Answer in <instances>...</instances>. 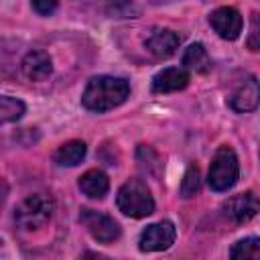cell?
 Listing matches in <instances>:
<instances>
[{
  "label": "cell",
  "instance_id": "1",
  "mask_svg": "<svg viewBox=\"0 0 260 260\" xmlns=\"http://www.w3.org/2000/svg\"><path fill=\"white\" fill-rule=\"evenodd\" d=\"M130 93V85L122 77L98 75L91 77L83 89L81 104L91 112H108L126 102Z\"/></svg>",
  "mask_w": 260,
  "mask_h": 260
},
{
  "label": "cell",
  "instance_id": "2",
  "mask_svg": "<svg viewBox=\"0 0 260 260\" xmlns=\"http://www.w3.org/2000/svg\"><path fill=\"white\" fill-rule=\"evenodd\" d=\"M116 205L124 215L146 217L154 211V199L142 179H128L116 195Z\"/></svg>",
  "mask_w": 260,
  "mask_h": 260
},
{
  "label": "cell",
  "instance_id": "3",
  "mask_svg": "<svg viewBox=\"0 0 260 260\" xmlns=\"http://www.w3.org/2000/svg\"><path fill=\"white\" fill-rule=\"evenodd\" d=\"M240 173L238 156L230 146H219L211 158L209 173H207V183L213 191H228L236 185Z\"/></svg>",
  "mask_w": 260,
  "mask_h": 260
},
{
  "label": "cell",
  "instance_id": "4",
  "mask_svg": "<svg viewBox=\"0 0 260 260\" xmlns=\"http://www.w3.org/2000/svg\"><path fill=\"white\" fill-rule=\"evenodd\" d=\"M51 213H53V199L45 193H32L14 209V221L22 230H37L49 221Z\"/></svg>",
  "mask_w": 260,
  "mask_h": 260
},
{
  "label": "cell",
  "instance_id": "5",
  "mask_svg": "<svg viewBox=\"0 0 260 260\" xmlns=\"http://www.w3.org/2000/svg\"><path fill=\"white\" fill-rule=\"evenodd\" d=\"M81 223L87 228L89 236L102 244H110L114 240L120 238V225L116 219H112L110 215L102 213V211H95V209H81V215H79Z\"/></svg>",
  "mask_w": 260,
  "mask_h": 260
},
{
  "label": "cell",
  "instance_id": "6",
  "mask_svg": "<svg viewBox=\"0 0 260 260\" xmlns=\"http://www.w3.org/2000/svg\"><path fill=\"white\" fill-rule=\"evenodd\" d=\"M175 236H177V230L173 221L162 219V221L146 225V230L140 234L138 248L142 252H160V250L171 248V244L175 242Z\"/></svg>",
  "mask_w": 260,
  "mask_h": 260
},
{
  "label": "cell",
  "instance_id": "7",
  "mask_svg": "<svg viewBox=\"0 0 260 260\" xmlns=\"http://www.w3.org/2000/svg\"><path fill=\"white\" fill-rule=\"evenodd\" d=\"M221 209H223L225 217H230L232 221L246 223L254 215H258V211H260V197H256L252 191L238 193V195H232L228 201H223Z\"/></svg>",
  "mask_w": 260,
  "mask_h": 260
},
{
  "label": "cell",
  "instance_id": "8",
  "mask_svg": "<svg viewBox=\"0 0 260 260\" xmlns=\"http://www.w3.org/2000/svg\"><path fill=\"white\" fill-rule=\"evenodd\" d=\"M211 28L225 41H236L242 32V14L234 6H219L209 14Z\"/></svg>",
  "mask_w": 260,
  "mask_h": 260
},
{
  "label": "cell",
  "instance_id": "9",
  "mask_svg": "<svg viewBox=\"0 0 260 260\" xmlns=\"http://www.w3.org/2000/svg\"><path fill=\"white\" fill-rule=\"evenodd\" d=\"M230 108L234 112H252L258 108L260 104V81L256 77H246L240 81V85L232 91L230 100H228Z\"/></svg>",
  "mask_w": 260,
  "mask_h": 260
},
{
  "label": "cell",
  "instance_id": "10",
  "mask_svg": "<svg viewBox=\"0 0 260 260\" xmlns=\"http://www.w3.org/2000/svg\"><path fill=\"white\" fill-rule=\"evenodd\" d=\"M144 45H146V49H148L154 57H158V59H169V57L175 55V51L179 49L181 37H179V32H175V30H171V28H154V30L146 37Z\"/></svg>",
  "mask_w": 260,
  "mask_h": 260
},
{
  "label": "cell",
  "instance_id": "11",
  "mask_svg": "<svg viewBox=\"0 0 260 260\" xmlns=\"http://www.w3.org/2000/svg\"><path fill=\"white\" fill-rule=\"evenodd\" d=\"M189 85V71L185 67H167L152 77L154 93H171L185 89Z\"/></svg>",
  "mask_w": 260,
  "mask_h": 260
},
{
  "label": "cell",
  "instance_id": "12",
  "mask_svg": "<svg viewBox=\"0 0 260 260\" xmlns=\"http://www.w3.org/2000/svg\"><path fill=\"white\" fill-rule=\"evenodd\" d=\"M20 67H22L24 77L30 79V81H43V79H47V77L51 75V71H53L51 57H49L45 51H39V49L28 51V53L24 55Z\"/></svg>",
  "mask_w": 260,
  "mask_h": 260
},
{
  "label": "cell",
  "instance_id": "13",
  "mask_svg": "<svg viewBox=\"0 0 260 260\" xmlns=\"http://www.w3.org/2000/svg\"><path fill=\"white\" fill-rule=\"evenodd\" d=\"M79 189L91 199H102L110 189V181H108L106 173L91 169V171L83 173V177L79 179Z\"/></svg>",
  "mask_w": 260,
  "mask_h": 260
},
{
  "label": "cell",
  "instance_id": "14",
  "mask_svg": "<svg viewBox=\"0 0 260 260\" xmlns=\"http://www.w3.org/2000/svg\"><path fill=\"white\" fill-rule=\"evenodd\" d=\"M183 67L195 73H207L211 69V59L207 55V49L201 43H193L191 47H187L183 55Z\"/></svg>",
  "mask_w": 260,
  "mask_h": 260
},
{
  "label": "cell",
  "instance_id": "15",
  "mask_svg": "<svg viewBox=\"0 0 260 260\" xmlns=\"http://www.w3.org/2000/svg\"><path fill=\"white\" fill-rule=\"evenodd\" d=\"M85 152H87L85 142H81V140H71V142H65L63 146H59L53 158H55V162L61 165V167H75V165H79V162L83 160Z\"/></svg>",
  "mask_w": 260,
  "mask_h": 260
},
{
  "label": "cell",
  "instance_id": "16",
  "mask_svg": "<svg viewBox=\"0 0 260 260\" xmlns=\"http://www.w3.org/2000/svg\"><path fill=\"white\" fill-rule=\"evenodd\" d=\"M232 258H246V260H260V238H244L234 244L230 250Z\"/></svg>",
  "mask_w": 260,
  "mask_h": 260
},
{
  "label": "cell",
  "instance_id": "17",
  "mask_svg": "<svg viewBox=\"0 0 260 260\" xmlns=\"http://www.w3.org/2000/svg\"><path fill=\"white\" fill-rule=\"evenodd\" d=\"M24 114V104L16 98H10V95H4L0 100V118L2 122H14L18 118H22Z\"/></svg>",
  "mask_w": 260,
  "mask_h": 260
},
{
  "label": "cell",
  "instance_id": "18",
  "mask_svg": "<svg viewBox=\"0 0 260 260\" xmlns=\"http://www.w3.org/2000/svg\"><path fill=\"white\" fill-rule=\"evenodd\" d=\"M136 158H138V162H140V169H144L146 173L158 175V171H160V160H158V156H156V152H154L152 148L140 144L138 150H136Z\"/></svg>",
  "mask_w": 260,
  "mask_h": 260
},
{
  "label": "cell",
  "instance_id": "19",
  "mask_svg": "<svg viewBox=\"0 0 260 260\" xmlns=\"http://www.w3.org/2000/svg\"><path fill=\"white\" fill-rule=\"evenodd\" d=\"M199 185H201L199 169L195 165H189L185 175H183V181H181V195L183 197H193L199 191Z\"/></svg>",
  "mask_w": 260,
  "mask_h": 260
},
{
  "label": "cell",
  "instance_id": "20",
  "mask_svg": "<svg viewBox=\"0 0 260 260\" xmlns=\"http://www.w3.org/2000/svg\"><path fill=\"white\" fill-rule=\"evenodd\" d=\"M136 6L132 0H108V14L116 18H132L136 16Z\"/></svg>",
  "mask_w": 260,
  "mask_h": 260
},
{
  "label": "cell",
  "instance_id": "21",
  "mask_svg": "<svg viewBox=\"0 0 260 260\" xmlns=\"http://www.w3.org/2000/svg\"><path fill=\"white\" fill-rule=\"evenodd\" d=\"M32 8L43 14V16H49L51 12H55L57 8V0H32Z\"/></svg>",
  "mask_w": 260,
  "mask_h": 260
}]
</instances>
